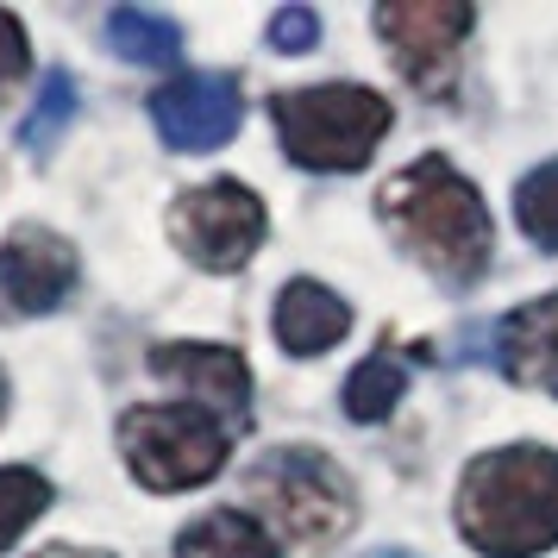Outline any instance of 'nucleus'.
Segmentation results:
<instances>
[{
	"mask_svg": "<svg viewBox=\"0 0 558 558\" xmlns=\"http://www.w3.org/2000/svg\"><path fill=\"white\" fill-rule=\"evenodd\" d=\"M170 239L189 264L202 270H245L252 252L264 245V202H257L245 182H202V189H182L170 202Z\"/></svg>",
	"mask_w": 558,
	"mask_h": 558,
	"instance_id": "423d86ee",
	"label": "nucleus"
},
{
	"mask_svg": "<svg viewBox=\"0 0 558 558\" xmlns=\"http://www.w3.org/2000/svg\"><path fill=\"white\" fill-rule=\"evenodd\" d=\"M177 558H277V539L245 508H214L195 527H182Z\"/></svg>",
	"mask_w": 558,
	"mask_h": 558,
	"instance_id": "ddd939ff",
	"label": "nucleus"
},
{
	"mask_svg": "<svg viewBox=\"0 0 558 558\" xmlns=\"http://www.w3.org/2000/svg\"><path fill=\"white\" fill-rule=\"evenodd\" d=\"M314 38H320V13L314 7H282L270 20V51H282V57L314 51Z\"/></svg>",
	"mask_w": 558,
	"mask_h": 558,
	"instance_id": "aec40b11",
	"label": "nucleus"
},
{
	"mask_svg": "<svg viewBox=\"0 0 558 558\" xmlns=\"http://www.w3.org/2000/svg\"><path fill=\"white\" fill-rule=\"evenodd\" d=\"M232 427L195 402H157L120 414V452L145 489H195L227 471Z\"/></svg>",
	"mask_w": 558,
	"mask_h": 558,
	"instance_id": "39448f33",
	"label": "nucleus"
},
{
	"mask_svg": "<svg viewBox=\"0 0 558 558\" xmlns=\"http://www.w3.org/2000/svg\"><path fill=\"white\" fill-rule=\"evenodd\" d=\"M458 533L483 558H539L558 546V452L502 446L458 483Z\"/></svg>",
	"mask_w": 558,
	"mask_h": 558,
	"instance_id": "f03ea898",
	"label": "nucleus"
},
{
	"mask_svg": "<svg viewBox=\"0 0 558 558\" xmlns=\"http://www.w3.org/2000/svg\"><path fill=\"white\" fill-rule=\"evenodd\" d=\"M364 558H421V553H364Z\"/></svg>",
	"mask_w": 558,
	"mask_h": 558,
	"instance_id": "5701e85b",
	"label": "nucleus"
},
{
	"mask_svg": "<svg viewBox=\"0 0 558 558\" xmlns=\"http://www.w3.org/2000/svg\"><path fill=\"white\" fill-rule=\"evenodd\" d=\"M377 214L439 282H477L489 270V207L446 157H414L402 177H389Z\"/></svg>",
	"mask_w": 558,
	"mask_h": 558,
	"instance_id": "f257e3e1",
	"label": "nucleus"
},
{
	"mask_svg": "<svg viewBox=\"0 0 558 558\" xmlns=\"http://www.w3.org/2000/svg\"><path fill=\"white\" fill-rule=\"evenodd\" d=\"M277 339H282V352H295V357H320L327 345H339L345 332H352V307L332 295L327 282H314V277H295L289 289L277 295Z\"/></svg>",
	"mask_w": 558,
	"mask_h": 558,
	"instance_id": "9b49d317",
	"label": "nucleus"
},
{
	"mask_svg": "<svg viewBox=\"0 0 558 558\" xmlns=\"http://www.w3.org/2000/svg\"><path fill=\"white\" fill-rule=\"evenodd\" d=\"M502 371L527 389L558 396V295L521 302L502 320Z\"/></svg>",
	"mask_w": 558,
	"mask_h": 558,
	"instance_id": "f8f14e48",
	"label": "nucleus"
},
{
	"mask_svg": "<svg viewBox=\"0 0 558 558\" xmlns=\"http://www.w3.org/2000/svg\"><path fill=\"white\" fill-rule=\"evenodd\" d=\"M32 558H113V553H82V546H45V553H32Z\"/></svg>",
	"mask_w": 558,
	"mask_h": 558,
	"instance_id": "412c9836",
	"label": "nucleus"
},
{
	"mask_svg": "<svg viewBox=\"0 0 558 558\" xmlns=\"http://www.w3.org/2000/svg\"><path fill=\"white\" fill-rule=\"evenodd\" d=\"M245 502L295 553H327L332 539H345L357 521L345 471L327 452H307V446H282V452L257 458L252 471H245Z\"/></svg>",
	"mask_w": 558,
	"mask_h": 558,
	"instance_id": "7ed1b4c3",
	"label": "nucleus"
},
{
	"mask_svg": "<svg viewBox=\"0 0 558 558\" xmlns=\"http://www.w3.org/2000/svg\"><path fill=\"white\" fill-rule=\"evenodd\" d=\"M82 264H76V245L63 232L38 227H13L0 239V320H38L51 307L70 302Z\"/></svg>",
	"mask_w": 558,
	"mask_h": 558,
	"instance_id": "6e6552de",
	"label": "nucleus"
},
{
	"mask_svg": "<svg viewBox=\"0 0 558 558\" xmlns=\"http://www.w3.org/2000/svg\"><path fill=\"white\" fill-rule=\"evenodd\" d=\"M151 371L163 383H177L195 396V408H207L214 421L227 427H245L252 421V371L232 345H189V339H170V345H151Z\"/></svg>",
	"mask_w": 558,
	"mask_h": 558,
	"instance_id": "9d476101",
	"label": "nucleus"
},
{
	"mask_svg": "<svg viewBox=\"0 0 558 558\" xmlns=\"http://www.w3.org/2000/svg\"><path fill=\"white\" fill-rule=\"evenodd\" d=\"M0 421H7V371H0Z\"/></svg>",
	"mask_w": 558,
	"mask_h": 558,
	"instance_id": "4be33fe9",
	"label": "nucleus"
},
{
	"mask_svg": "<svg viewBox=\"0 0 558 558\" xmlns=\"http://www.w3.org/2000/svg\"><path fill=\"white\" fill-rule=\"evenodd\" d=\"M107 45L126 63H145V70H177L182 63V26L157 20V13H138V7L107 13Z\"/></svg>",
	"mask_w": 558,
	"mask_h": 558,
	"instance_id": "4468645a",
	"label": "nucleus"
},
{
	"mask_svg": "<svg viewBox=\"0 0 558 558\" xmlns=\"http://www.w3.org/2000/svg\"><path fill=\"white\" fill-rule=\"evenodd\" d=\"M270 120L282 132V151L295 157L302 170H364L371 151L389 132V101L377 88H357V82H320V88H289L270 101Z\"/></svg>",
	"mask_w": 558,
	"mask_h": 558,
	"instance_id": "20e7f679",
	"label": "nucleus"
},
{
	"mask_svg": "<svg viewBox=\"0 0 558 558\" xmlns=\"http://www.w3.org/2000/svg\"><path fill=\"white\" fill-rule=\"evenodd\" d=\"M514 220H521V232H527L533 245L558 252V157L521 177V189H514Z\"/></svg>",
	"mask_w": 558,
	"mask_h": 558,
	"instance_id": "a211bd4d",
	"label": "nucleus"
},
{
	"mask_svg": "<svg viewBox=\"0 0 558 558\" xmlns=\"http://www.w3.org/2000/svg\"><path fill=\"white\" fill-rule=\"evenodd\" d=\"M471 20L477 13L464 0H383L377 7V32L389 38V51H396V70L427 101H452L458 45H464Z\"/></svg>",
	"mask_w": 558,
	"mask_h": 558,
	"instance_id": "0eeeda50",
	"label": "nucleus"
},
{
	"mask_svg": "<svg viewBox=\"0 0 558 558\" xmlns=\"http://www.w3.org/2000/svg\"><path fill=\"white\" fill-rule=\"evenodd\" d=\"M245 120L232 76H177L151 95V126L170 151H220Z\"/></svg>",
	"mask_w": 558,
	"mask_h": 558,
	"instance_id": "1a4fd4ad",
	"label": "nucleus"
},
{
	"mask_svg": "<svg viewBox=\"0 0 558 558\" xmlns=\"http://www.w3.org/2000/svg\"><path fill=\"white\" fill-rule=\"evenodd\" d=\"M26 70H32V45H26V26L0 7V101L26 82Z\"/></svg>",
	"mask_w": 558,
	"mask_h": 558,
	"instance_id": "6ab92c4d",
	"label": "nucleus"
},
{
	"mask_svg": "<svg viewBox=\"0 0 558 558\" xmlns=\"http://www.w3.org/2000/svg\"><path fill=\"white\" fill-rule=\"evenodd\" d=\"M402 389H408L402 364L389 352H371L352 377H345V414H352V421H389L396 402H402Z\"/></svg>",
	"mask_w": 558,
	"mask_h": 558,
	"instance_id": "2eb2a0df",
	"label": "nucleus"
},
{
	"mask_svg": "<svg viewBox=\"0 0 558 558\" xmlns=\"http://www.w3.org/2000/svg\"><path fill=\"white\" fill-rule=\"evenodd\" d=\"M51 477H38L32 464H0V553L51 508Z\"/></svg>",
	"mask_w": 558,
	"mask_h": 558,
	"instance_id": "f3484780",
	"label": "nucleus"
},
{
	"mask_svg": "<svg viewBox=\"0 0 558 558\" xmlns=\"http://www.w3.org/2000/svg\"><path fill=\"white\" fill-rule=\"evenodd\" d=\"M76 120V76L70 70H51V76L38 82V101H32V113L20 120V151L45 157L63 138V126Z\"/></svg>",
	"mask_w": 558,
	"mask_h": 558,
	"instance_id": "dca6fc26",
	"label": "nucleus"
}]
</instances>
